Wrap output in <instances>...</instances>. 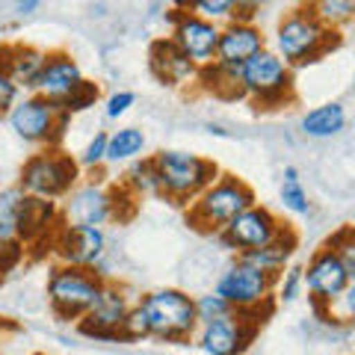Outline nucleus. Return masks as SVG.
<instances>
[{
  "label": "nucleus",
  "instance_id": "obj_18",
  "mask_svg": "<svg viewBox=\"0 0 355 355\" xmlns=\"http://www.w3.org/2000/svg\"><path fill=\"white\" fill-rule=\"evenodd\" d=\"M266 48V36L258 24H246V21H228L219 30V44H216V60L219 65L228 69H243L254 53Z\"/></svg>",
  "mask_w": 355,
  "mask_h": 355
},
{
  "label": "nucleus",
  "instance_id": "obj_29",
  "mask_svg": "<svg viewBox=\"0 0 355 355\" xmlns=\"http://www.w3.org/2000/svg\"><path fill=\"white\" fill-rule=\"evenodd\" d=\"M314 12L326 27L340 30L355 21V3L352 0H320V3H314Z\"/></svg>",
  "mask_w": 355,
  "mask_h": 355
},
{
  "label": "nucleus",
  "instance_id": "obj_23",
  "mask_svg": "<svg viewBox=\"0 0 355 355\" xmlns=\"http://www.w3.org/2000/svg\"><path fill=\"white\" fill-rule=\"evenodd\" d=\"M44 53L48 51H39V48H33V44H12V48H9L6 71L18 89L33 92V86H36L39 74H42V65H44Z\"/></svg>",
  "mask_w": 355,
  "mask_h": 355
},
{
  "label": "nucleus",
  "instance_id": "obj_16",
  "mask_svg": "<svg viewBox=\"0 0 355 355\" xmlns=\"http://www.w3.org/2000/svg\"><path fill=\"white\" fill-rule=\"evenodd\" d=\"M62 222L104 228L113 219V193L104 181H83L62 198Z\"/></svg>",
  "mask_w": 355,
  "mask_h": 355
},
{
  "label": "nucleus",
  "instance_id": "obj_32",
  "mask_svg": "<svg viewBox=\"0 0 355 355\" xmlns=\"http://www.w3.org/2000/svg\"><path fill=\"white\" fill-rule=\"evenodd\" d=\"M193 302H196V320H198V326L214 323V320H222V317L234 314V311H231V305H228L222 296H216L214 291L193 296Z\"/></svg>",
  "mask_w": 355,
  "mask_h": 355
},
{
  "label": "nucleus",
  "instance_id": "obj_15",
  "mask_svg": "<svg viewBox=\"0 0 355 355\" xmlns=\"http://www.w3.org/2000/svg\"><path fill=\"white\" fill-rule=\"evenodd\" d=\"M305 270V291L311 296L317 314H326V308L331 302H338L340 293L349 287V275L343 270V263L338 261V254L329 246L317 249L311 254V261L302 266Z\"/></svg>",
  "mask_w": 355,
  "mask_h": 355
},
{
  "label": "nucleus",
  "instance_id": "obj_4",
  "mask_svg": "<svg viewBox=\"0 0 355 355\" xmlns=\"http://www.w3.org/2000/svg\"><path fill=\"white\" fill-rule=\"evenodd\" d=\"M139 308L148 320V338L166 343H187L196 338L198 320L196 302L187 291L178 287H160L139 299Z\"/></svg>",
  "mask_w": 355,
  "mask_h": 355
},
{
  "label": "nucleus",
  "instance_id": "obj_37",
  "mask_svg": "<svg viewBox=\"0 0 355 355\" xmlns=\"http://www.w3.org/2000/svg\"><path fill=\"white\" fill-rule=\"evenodd\" d=\"M24 254H27V246H24V243H21L18 237L0 243V279H3V275H9L12 270H18V263L24 261Z\"/></svg>",
  "mask_w": 355,
  "mask_h": 355
},
{
  "label": "nucleus",
  "instance_id": "obj_40",
  "mask_svg": "<svg viewBox=\"0 0 355 355\" xmlns=\"http://www.w3.org/2000/svg\"><path fill=\"white\" fill-rule=\"evenodd\" d=\"M21 98V89L12 83V77H9L6 69H0V113H9Z\"/></svg>",
  "mask_w": 355,
  "mask_h": 355
},
{
  "label": "nucleus",
  "instance_id": "obj_14",
  "mask_svg": "<svg viewBox=\"0 0 355 355\" xmlns=\"http://www.w3.org/2000/svg\"><path fill=\"white\" fill-rule=\"evenodd\" d=\"M133 305L137 302L130 299V291L125 284L104 282L95 305L89 308V314L77 323V329H80V335L92 338V340H119V329Z\"/></svg>",
  "mask_w": 355,
  "mask_h": 355
},
{
  "label": "nucleus",
  "instance_id": "obj_10",
  "mask_svg": "<svg viewBox=\"0 0 355 355\" xmlns=\"http://www.w3.org/2000/svg\"><path fill=\"white\" fill-rule=\"evenodd\" d=\"M272 311H234V314L214 320V323L198 326L196 343L205 355H243L258 329L266 323L263 317H270Z\"/></svg>",
  "mask_w": 355,
  "mask_h": 355
},
{
  "label": "nucleus",
  "instance_id": "obj_5",
  "mask_svg": "<svg viewBox=\"0 0 355 355\" xmlns=\"http://www.w3.org/2000/svg\"><path fill=\"white\" fill-rule=\"evenodd\" d=\"M101 287L104 279L95 270L57 263L48 275V302L53 317L62 320V323H80L89 314V308L95 305Z\"/></svg>",
  "mask_w": 355,
  "mask_h": 355
},
{
  "label": "nucleus",
  "instance_id": "obj_11",
  "mask_svg": "<svg viewBox=\"0 0 355 355\" xmlns=\"http://www.w3.org/2000/svg\"><path fill=\"white\" fill-rule=\"evenodd\" d=\"M287 228H291V225H287V222H282L270 207L252 205L249 210H243L237 219H231L228 225L216 234V240H219L222 249L234 252L237 258H240V254H246V252L270 246V243H272L275 237H282Z\"/></svg>",
  "mask_w": 355,
  "mask_h": 355
},
{
  "label": "nucleus",
  "instance_id": "obj_26",
  "mask_svg": "<svg viewBox=\"0 0 355 355\" xmlns=\"http://www.w3.org/2000/svg\"><path fill=\"white\" fill-rule=\"evenodd\" d=\"M130 196H160V178H157V169H154V157H139L128 163L125 169V178L119 181Z\"/></svg>",
  "mask_w": 355,
  "mask_h": 355
},
{
  "label": "nucleus",
  "instance_id": "obj_24",
  "mask_svg": "<svg viewBox=\"0 0 355 355\" xmlns=\"http://www.w3.org/2000/svg\"><path fill=\"white\" fill-rule=\"evenodd\" d=\"M205 92L216 95V98H225V101H234V98H246L243 95V86H240V69H228V65H219V62H210L205 69H198V80Z\"/></svg>",
  "mask_w": 355,
  "mask_h": 355
},
{
  "label": "nucleus",
  "instance_id": "obj_33",
  "mask_svg": "<svg viewBox=\"0 0 355 355\" xmlns=\"http://www.w3.org/2000/svg\"><path fill=\"white\" fill-rule=\"evenodd\" d=\"M234 0H196V3H190L187 9L196 15H202L205 21H214V24H228L231 18H234Z\"/></svg>",
  "mask_w": 355,
  "mask_h": 355
},
{
  "label": "nucleus",
  "instance_id": "obj_47",
  "mask_svg": "<svg viewBox=\"0 0 355 355\" xmlns=\"http://www.w3.org/2000/svg\"><path fill=\"white\" fill-rule=\"evenodd\" d=\"M352 92H355V77H352Z\"/></svg>",
  "mask_w": 355,
  "mask_h": 355
},
{
  "label": "nucleus",
  "instance_id": "obj_45",
  "mask_svg": "<svg viewBox=\"0 0 355 355\" xmlns=\"http://www.w3.org/2000/svg\"><path fill=\"white\" fill-rule=\"evenodd\" d=\"M9 48H12V44H0V69H6V60H9Z\"/></svg>",
  "mask_w": 355,
  "mask_h": 355
},
{
  "label": "nucleus",
  "instance_id": "obj_17",
  "mask_svg": "<svg viewBox=\"0 0 355 355\" xmlns=\"http://www.w3.org/2000/svg\"><path fill=\"white\" fill-rule=\"evenodd\" d=\"M60 225H62L60 202L39 198V196H24V202L18 207V216H15V234L27 249H36L42 243L51 246Z\"/></svg>",
  "mask_w": 355,
  "mask_h": 355
},
{
  "label": "nucleus",
  "instance_id": "obj_22",
  "mask_svg": "<svg viewBox=\"0 0 355 355\" xmlns=\"http://www.w3.org/2000/svg\"><path fill=\"white\" fill-rule=\"evenodd\" d=\"M299 128H302V133L311 139H331L347 128V107H343L340 101L317 104L302 116Z\"/></svg>",
  "mask_w": 355,
  "mask_h": 355
},
{
  "label": "nucleus",
  "instance_id": "obj_19",
  "mask_svg": "<svg viewBox=\"0 0 355 355\" xmlns=\"http://www.w3.org/2000/svg\"><path fill=\"white\" fill-rule=\"evenodd\" d=\"M83 83V71L77 60L69 51H48L44 53V65L36 86H33V95H42L48 101H62L65 95H71L77 86Z\"/></svg>",
  "mask_w": 355,
  "mask_h": 355
},
{
  "label": "nucleus",
  "instance_id": "obj_35",
  "mask_svg": "<svg viewBox=\"0 0 355 355\" xmlns=\"http://www.w3.org/2000/svg\"><path fill=\"white\" fill-rule=\"evenodd\" d=\"M146 338H148V320H146V314H142V308L137 302L128 311L125 323H121V329H119V340L133 343V340H146Z\"/></svg>",
  "mask_w": 355,
  "mask_h": 355
},
{
  "label": "nucleus",
  "instance_id": "obj_1",
  "mask_svg": "<svg viewBox=\"0 0 355 355\" xmlns=\"http://www.w3.org/2000/svg\"><path fill=\"white\" fill-rule=\"evenodd\" d=\"M340 44V30L326 27L317 18L314 3L293 6L291 12H284V18L275 27V53L282 57L287 69H305V65L323 60L329 51H335Z\"/></svg>",
  "mask_w": 355,
  "mask_h": 355
},
{
  "label": "nucleus",
  "instance_id": "obj_31",
  "mask_svg": "<svg viewBox=\"0 0 355 355\" xmlns=\"http://www.w3.org/2000/svg\"><path fill=\"white\" fill-rule=\"evenodd\" d=\"M326 246L338 254V261L343 263L349 282H355V228H340L338 234H331Z\"/></svg>",
  "mask_w": 355,
  "mask_h": 355
},
{
  "label": "nucleus",
  "instance_id": "obj_39",
  "mask_svg": "<svg viewBox=\"0 0 355 355\" xmlns=\"http://www.w3.org/2000/svg\"><path fill=\"white\" fill-rule=\"evenodd\" d=\"M133 104H137V95H133L130 89H119V92H113V95H110L107 101H104V116H107L110 121H119Z\"/></svg>",
  "mask_w": 355,
  "mask_h": 355
},
{
  "label": "nucleus",
  "instance_id": "obj_12",
  "mask_svg": "<svg viewBox=\"0 0 355 355\" xmlns=\"http://www.w3.org/2000/svg\"><path fill=\"white\" fill-rule=\"evenodd\" d=\"M219 24L205 21L202 15L190 12L187 6H175L169 12V39L175 48L198 69H205L216 60V44H219Z\"/></svg>",
  "mask_w": 355,
  "mask_h": 355
},
{
  "label": "nucleus",
  "instance_id": "obj_46",
  "mask_svg": "<svg viewBox=\"0 0 355 355\" xmlns=\"http://www.w3.org/2000/svg\"><path fill=\"white\" fill-rule=\"evenodd\" d=\"M207 133H216V137H228V130H222L219 125H207Z\"/></svg>",
  "mask_w": 355,
  "mask_h": 355
},
{
  "label": "nucleus",
  "instance_id": "obj_44",
  "mask_svg": "<svg viewBox=\"0 0 355 355\" xmlns=\"http://www.w3.org/2000/svg\"><path fill=\"white\" fill-rule=\"evenodd\" d=\"M89 12L98 15V18H104L107 15V3H89Z\"/></svg>",
  "mask_w": 355,
  "mask_h": 355
},
{
  "label": "nucleus",
  "instance_id": "obj_8",
  "mask_svg": "<svg viewBox=\"0 0 355 355\" xmlns=\"http://www.w3.org/2000/svg\"><path fill=\"white\" fill-rule=\"evenodd\" d=\"M77 181H80V166L60 148H44L39 154H33L21 166V175H18V187L27 196L51 198V202H62L77 187Z\"/></svg>",
  "mask_w": 355,
  "mask_h": 355
},
{
  "label": "nucleus",
  "instance_id": "obj_28",
  "mask_svg": "<svg viewBox=\"0 0 355 355\" xmlns=\"http://www.w3.org/2000/svg\"><path fill=\"white\" fill-rule=\"evenodd\" d=\"M305 291V270H302V263H291V266H284V272L275 275V299L284 305H291L296 302L299 296H302Z\"/></svg>",
  "mask_w": 355,
  "mask_h": 355
},
{
  "label": "nucleus",
  "instance_id": "obj_41",
  "mask_svg": "<svg viewBox=\"0 0 355 355\" xmlns=\"http://www.w3.org/2000/svg\"><path fill=\"white\" fill-rule=\"evenodd\" d=\"M39 0H18V3H15V12L18 15H33V12H39Z\"/></svg>",
  "mask_w": 355,
  "mask_h": 355
},
{
  "label": "nucleus",
  "instance_id": "obj_13",
  "mask_svg": "<svg viewBox=\"0 0 355 355\" xmlns=\"http://www.w3.org/2000/svg\"><path fill=\"white\" fill-rule=\"evenodd\" d=\"M53 258L65 266H83V270H98L107 258V234L104 228L92 225H69L62 222L51 240Z\"/></svg>",
  "mask_w": 355,
  "mask_h": 355
},
{
  "label": "nucleus",
  "instance_id": "obj_25",
  "mask_svg": "<svg viewBox=\"0 0 355 355\" xmlns=\"http://www.w3.org/2000/svg\"><path fill=\"white\" fill-rule=\"evenodd\" d=\"M146 133L139 128H119V130H110V139H107V163H133L146 154Z\"/></svg>",
  "mask_w": 355,
  "mask_h": 355
},
{
  "label": "nucleus",
  "instance_id": "obj_21",
  "mask_svg": "<svg viewBox=\"0 0 355 355\" xmlns=\"http://www.w3.org/2000/svg\"><path fill=\"white\" fill-rule=\"evenodd\" d=\"M296 249H299V237H296L293 228H287L282 237H275V240L270 243V246L240 254V261L252 263L254 270H261V272H266V275H279V272H284V266L293 263Z\"/></svg>",
  "mask_w": 355,
  "mask_h": 355
},
{
  "label": "nucleus",
  "instance_id": "obj_34",
  "mask_svg": "<svg viewBox=\"0 0 355 355\" xmlns=\"http://www.w3.org/2000/svg\"><path fill=\"white\" fill-rule=\"evenodd\" d=\"M107 139H110V133L98 130L95 137L86 142V148L80 151L77 166H80V169H101V166L107 163Z\"/></svg>",
  "mask_w": 355,
  "mask_h": 355
},
{
  "label": "nucleus",
  "instance_id": "obj_7",
  "mask_svg": "<svg viewBox=\"0 0 355 355\" xmlns=\"http://www.w3.org/2000/svg\"><path fill=\"white\" fill-rule=\"evenodd\" d=\"M6 119L18 139L30 142V146H44V148H57L71 121V116L57 101H48V98L33 95V92L18 98V104L9 110Z\"/></svg>",
  "mask_w": 355,
  "mask_h": 355
},
{
  "label": "nucleus",
  "instance_id": "obj_6",
  "mask_svg": "<svg viewBox=\"0 0 355 355\" xmlns=\"http://www.w3.org/2000/svg\"><path fill=\"white\" fill-rule=\"evenodd\" d=\"M240 86L243 95L258 104V110H275L293 101V71L282 62V57L272 48L258 51L243 65Z\"/></svg>",
  "mask_w": 355,
  "mask_h": 355
},
{
  "label": "nucleus",
  "instance_id": "obj_43",
  "mask_svg": "<svg viewBox=\"0 0 355 355\" xmlns=\"http://www.w3.org/2000/svg\"><path fill=\"white\" fill-rule=\"evenodd\" d=\"M12 237H18V234H15V228H12V225H0V243H6V240H12Z\"/></svg>",
  "mask_w": 355,
  "mask_h": 355
},
{
  "label": "nucleus",
  "instance_id": "obj_42",
  "mask_svg": "<svg viewBox=\"0 0 355 355\" xmlns=\"http://www.w3.org/2000/svg\"><path fill=\"white\" fill-rule=\"evenodd\" d=\"M15 329H18V326L12 323V320H3V317H0V343H3L9 331H15Z\"/></svg>",
  "mask_w": 355,
  "mask_h": 355
},
{
  "label": "nucleus",
  "instance_id": "obj_27",
  "mask_svg": "<svg viewBox=\"0 0 355 355\" xmlns=\"http://www.w3.org/2000/svg\"><path fill=\"white\" fill-rule=\"evenodd\" d=\"M279 198L284 210H291L293 216H308L311 214V198H308V190L299 178V169L296 166H284L282 172V187H279Z\"/></svg>",
  "mask_w": 355,
  "mask_h": 355
},
{
  "label": "nucleus",
  "instance_id": "obj_30",
  "mask_svg": "<svg viewBox=\"0 0 355 355\" xmlns=\"http://www.w3.org/2000/svg\"><path fill=\"white\" fill-rule=\"evenodd\" d=\"M98 101H101V86H98L95 80H86L83 77V83L77 86L71 95H65L60 101V107L69 116H80V113H86V110H92Z\"/></svg>",
  "mask_w": 355,
  "mask_h": 355
},
{
  "label": "nucleus",
  "instance_id": "obj_20",
  "mask_svg": "<svg viewBox=\"0 0 355 355\" xmlns=\"http://www.w3.org/2000/svg\"><path fill=\"white\" fill-rule=\"evenodd\" d=\"M148 69L151 74L157 77L163 86H190L198 80V65H193L190 60L184 57L181 51L175 48V42L166 39H154L148 48Z\"/></svg>",
  "mask_w": 355,
  "mask_h": 355
},
{
  "label": "nucleus",
  "instance_id": "obj_36",
  "mask_svg": "<svg viewBox=\"0 0 355 355\" xmlns=\"http://www.w3.org/2000/svg\"><path fill=\"white\" fill-rule=\"evenodd\" d=\"M323 317L335 320V323H355V282H349V287L340 293L338 302H331L326 308Z\"/></svg>",
  "mask_w": 355,
  "mask_h": 355
},
{
  "label": "nucleus",
  "instance_id": "obj_3",
  "mask_svg": "<svg viewBox=\"0 0 355 355\" xmlns=\"http://www.w3.org/2000/svg\"><path fill=\"white\" fill-rule=\"evenodd\" d=\"M252 205H258L254 190L240 181L237 175H219L207 190L187 207V222L202 231V234H219L231 219H237L243 210H249Z\"/></svg>",
  "mask_w": 355,
  "mask_h": 355
},
{
  "label": "nucleus",
  "instance_id": "obj_38",
  "mask_svg": "<svg viewBox=\"0 0 355 355\" xmlns=\"http://www.w3.org/2000/svg\"><path fill=\"white\" fill-rule=\"evenodd\" d=\"M24 190L15 184V187H9V190L0 193V225H12L15 228V216H18V207L21 202H24Z\"/></svg>",
  "mask_w": 355,
  "mask_h": 355
},
{
  "label": "nucleus",
  "instance_id": "obj_9",
  "mask_svg": "<svg viewBox=\"0 0 355 355\" xmlns=\"http://www.w3.org/2000/svg\"><path fill=\"white\" fill-rule=\"evenodd\" d=\"M214 293L231 305V311H272L275 308V275L254 270L246 261H231L219 272Z\"/></svg>",
  "mask_w": 355,
  "mask_h": 355
},
{
  "label": "nucleus",
  "instance_id": "obj_2",
  "mask_svg": "<svg viewBox=\"0 0 355 355\" xmlns=\"http://www.w3.org/2000/svg\"><path fill=\"white\" fill-rule=\"evenodd\" d=\"M151 157H154V169H157V178H160V196L184 207H190L222 175L214 160L181 151V148H163L157 154H151Z\"/></svg>",
  "mask_w": 355,
  "mask_h": 355
}]
</instances>
